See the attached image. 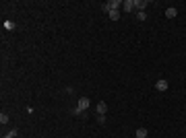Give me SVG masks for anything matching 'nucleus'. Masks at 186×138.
<instances>
[{
    "label": "nucleus",
    "instance_id": "f257e3e1",
    "mask_svg": "<svg viewBox=\"0 0 186 138\" xmlns=\"http://www.w3.org/2000/svg\"><path fill=\"white\" fill-rule=\"evenodd\" d=\"M120 6H122V2H120V0H110V2H105V4H104V12L118 11Z\"/></svg>",
    "mask_w": 186,
    "mask_h": 138
},
{
    "label": "nucleus",
    "instance_id": "f03ea898",
    "mask_svg": "<svg viewBox=\"0 0 186 138\" xmlns=\"http://www.w3.org/2000/svg\"><path fill=\"white\" fill-rule=\"evenodd\" d=\"M89 105H91L89 97H81V99H79V103H77V107H79L81 111H87V109H89Z\"/></svg>",
    "mask_w": 186,
    "mask_h": 138
},
{
    "label": "nucleus",
    "instance_id": "7ed1b4c3",
    "mask_svg": "<svg viewBox=\"0 0 186 138\" xmlns=\"http://www.w3.org/2000/svg\"><path fill=\"white\" fill-rule=\"evenodd\" d=\"M168 87H170V82L165 81V79H159V81L155 82V89L159 93H163V91H168Z\"/></svg>",
    "mask_w": 186,
    "mask_h": 138
},
{
    "label": "nucleus",
    "instance_id": "20e7f679",
    "mask_svg": "<svg viewBox=\"0 0 186 138\" xmlns=\"http://www.w3.org/2000/svg\"><path fill=\"white\" fill-rule=\"evenodd\" d=\"M145 6H147V0H135V11L137 12H145Z\"/></svg>",
    "mask_w": 186,
    "mask_h": 138
},
{
    "label": "nucleus",
    "instance_id": "39448f33",
    "mask_svg": "<svg viewBox=\"0 0 186 138\" xmlns=\"http://www.w3.org/2000/svg\"><path fill=\"white\" fill-rule=\"evenodd\" d=\"M122 6H124V11H126V12H132V11H135V0H124Z\"/></svg>",
    "mask_w": 186,
    "mask_h": 138
},
{
    "label": "nucleus",
    "instance_id": "423d86ee",
    "mask_svg": "<svg viewBox=\"0 0 186 138\" xmlns=\"http://www.w3.org/2000/svg\"><path fill=\"white\" fill-rule=\"evenodd\" d=\"M176 14H178V8H174V6H170V8L165 11V17H168V19H174Z\"/></svg>",
    "mask_w": 186,
    "mask_h": 138
},
{
    "label": "nucleus",
    "instance_id": "0eeeda50",
    "mask_svg": "<svg viewBox=\"0 0 186 138\" xmlns=\"http://www.w3.org/2000/svg\"><path fill=\"white\" fill-rule=\"evenodd\" d=\"M105 111H108V105L101 101V103H97V114H101V115H105Z\"/></svg>",
    "mask_w": 186,
    "mask_h": 138
},
{
    "label": "nucleus",
    "instance_id": "6e6552de",
    "mask_svg": "<svg viewBox=\"0 0 186 138\" xmlns=\"http://www.w3.org/2000/svg\"><path fill=\"white\" fill-rule=\"evenodd\" d=\"M108 17H110L112 21H118V19H120V11H110V12H108Z\"/></svg>",
    "mask_w": 186,
    "mask_h": 138
},
{
    "label": "nucleus",
    "instance_id": "1a4fd4ad",
    "mask_svg": "<svg viewBox=\"0 0 186 138\" xmlns=\"http://www.w3.org/2000/svg\"><path fill=\"white\" fill-rule=\"evenodd\" d=\"M137 138H147V128H137Z\"/></svg>",
    "mask_w": 186,
    "mask_h": 138
},
{
    "label": "nucleus",
    "instance_id": "9d476101",
    "mask_svg": "<svg viewBox=\"0 0 186 138\" xmlns=\"http://www.w3.org/2000/svg\"><path fill=\"white\" fill-rule=\"evenodd\" d=\"M72 115H77V117H87V114H85V111H81L79 107H75V109H72Z\"/></svg>",
    "mask_w": 186,
    "mask_h": 138
},
{
    "label": "nucleus",
    "instance_id": "9b49d317",
    "mask_svg": "<svg viewBox=\"0 0 186 138\" xmlns=\"http://www.w3.org/2000/svg\"><path fill=\"white\" fill-rule=\"evenodd\" d=\"M4 29L6 31H15V23L12 21H4Z\"/></svg>",
    "mask_w": 186,
    "mask_h": 138
},
{
    "label": "nucleus",
    "instance_id": "f8f14e48",
    "mask_svg": "<svg viewBox=\"0 0 186 138\" xmlns=\"http://www.w3.org/2000/svg\"><path fill=\"white\" fill-rule=\"evenodd\" d=\"M0 124H2V126H6V124H8V115L4 114V111L0 114Z\"/></svg>",
    "mask_w": 186,
    "mask_h": 138
},
{
    "label": "nucleus",
    "instance_id": "ddd939ff",
    "mask_svg": "<svg viewBox=\"0 0 186 138\" xmlns=\"http://www.w3.org/2000/svg\"><path fill=\"white\" fill-rule=\"evenodd\" d=\"M97 124H105V115L97 114Z\"/></svg>",
    "mask_w": 186,
    "mask_h": 138
},
{
    "label": "nucleus",
    "instance_id": "4468645a",
    "mask_svg": "<svg viewBox=\"0 0 186 138\" xmlns=\"http://www.w3.org/2000/svg\"><path fill=\"white\" fill-rule=\"evenodd\" d=\"M137 19H139V21H145V19H147V14H145V12H137Z\"/></svg>",
    "mask_w": 186,
    "mask_h": 138
},
{
    "label": "nucleus",
    "instance_id": "2eb2a0df",
    "mask_svg": "<svg viewBox=\"0 0 186 138\" xmlns=\"http://www.w3.org/2000/svg\"><path fill=\"white\" fill-rule=\"evenodd\" d=\"M15 136H17V130H11V132H8L4 138H15Z\"/></svg>",
    "mask_w": 186,
    "mask_h": 138
}]
</instances>
